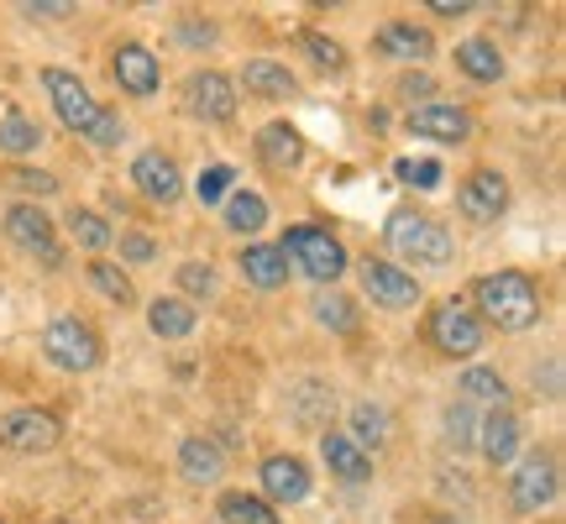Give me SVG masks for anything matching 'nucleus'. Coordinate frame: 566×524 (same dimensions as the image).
<instances>
[{
  "label": "nucleus",
  "instance_id": "obj_7",
  "mask_svg": "<svg viewBox=\"0 0 566 524\" xmlns=\"http://www.w3.org/2000/svg\"><path fill=\"white\" fill-rule=\"evenodd\" d=\"M556 493H562L556 451L535 446L525 457H514V472H509V509H514V514H541V509L556 504Z\"/></svg>",
  "mask_w": 566,
  "mask_h": 524
},
{
  "label": "nucleus",
  "instance_id": "obj_13",
  "mask_svg": "<svg viewBox=\"0 0 566 524\" xmlns=\"http://www.w3.org/2000/svg\"><path fill=\"white\" fill-rule=\"evenodd\" d=\"M405 132L409 137H424V142H441V147H462L472 142L478 122L467 105H451V101H430V105H415L405 116Z\"/></svg>",
  "mask_w": 566,
  "mask_h": 524
},
{
  "label": "nucleus",
  "instance_id": "obj_26",
  "mask_svg": "<svg viewBox=\"0 0 566 524\" xmlns=\"http://www.w3.org/2000/svg\"><path fill=\"white\" fill-rule=\"evenodd\" d=\"M457 69H462L472 84H499L504 80V53H499V42H488V38H467V42H457Z\"/></svg>",
  "mask_w": 566,
  "mask_h": 524
},
{
  "label": "nucleus",
  "instance_id": "obj_11",
  "mask_svg": "<svg viewBox=\"0 0 566 524\" xmlns=\"http://www.w3.org/2000/svg\"><path fill=\"white\" fill-rule=\"evenodd\" d=\"M357 279H363V294L378 304V310H415V304L424 300L420 279L388 258H357Z\"/></svg>",
  "mask_w": 566,
  "mask_h": 524
},
{
  "label": "nucleus",
  "instance_id": "obj_8",
  "mask_svg": "<svg viewBox=\"0 0 566 524\" xmlns=\"http://www.w3.org/2000/svg\"><path fill=\"white\" fill-rule=\"evenodd\" d=\"M6 237H11V247L17 252H27V258H38L48 273L53 268H63V242H59V221L42 210V205L32 200H17V205H6Z\"/></svg>",
  "mask_w": 566,
  "mask_h": 524
},
{
  "label": "nucleus",
  "instance_id": "obj_25",
  "mask_svg": "<svg viewBox=\"0 0 566 524\" xmlns=\"http://www.w3.org/2000/svg\"><path fill=\"white\" fill-rule=\"evenodd\" d=\"M310 315L315 325H325L331 336H357V325H363V304L342 294V289H321L315 300H310Z\"/></svg>",
  "mask_w": 566,
  "mask_h": 524
},
{
  "label": "nucleus",
  "instance_id": "obj_39",
  "mask_svg": "<svg viewBox=\"0 0 566 524\" xmlns=\"http://www.w3.org/2000/svg\"><path fill=\"white\" fill-rule=\"evenodd\" d=\"M0 184H11V189H21V195H32V205L38 200H48V195H59V179L53 174H42V168H6L0 174Z\"/></svg>",
  "mask_w": 566,
  "mask_h": 524
},
{
  "label": "nucleus",
  "instance_id": "obj_9",
  "mask_svg": "<svg viewBox=\"0 0 566 524\" xmlns=\"http://www.w3.org/2000/svg\"><path fill=\"white\" fill-rule=\"evenodd\" d=\"M184 111L205 126H226L237 122V111H242V95H237V80L221 74V69H195L189 80H184Z\"/></svg>",
  "mask_w": 566,
  "mask_h": 524
},
{
  "label": "nucleus",
  "instance_id": "obj_38",
  "mask_svg": "<svg viewBox=\"0 0 566 524\" xmlns=\"http://www.w3.org/2000/svg\"><path fill=\"white\" fill-rule=\"evenodd\" d=\"M216 268L210 262H200V258H189V262H179V300H210L216 294Z\"/></svg>",
  "mask_w": 566,
  "mask_h": 524
},
{
  "label": "nucleus",
  "instance_id": "obj_40",
  "mask_svg": "<svg viewBox=\"0 0 566 524\" xmlns=\"http://www.w3.org/2000/svg\"><path fill=\"white\" fill-rule=\"evenodd\" d=\"M446 441L457 446V451L478 446V415H472V404H451L446 409Z\"/></svg>",
  "mask_w": 566,
  "mask_h": 524
},
{
  "label": "nucleus",
  "instance_id": "obj_42",
  "mask_svg": "<svg viewBox=\"0 0 566 524\" xmlns=\"http://www.w3.org/2000/svg\"><path fill=\"white\" fill-rule=\"evenodd\" d=\"M399 95L409 101V111H415V105H430V95H436V80H430V74H405V80H399Z\"/></svg>",
  "mask_w": 566,
  "mask_h": 524
},
{
  "label": "nucleus",
  "instance_id": "obj_30",
  "mask_svg": "<svg viewBox=\"0 0 566 524\" xmlns=\"http://www.w3.org/2000/svg\"><path fill=\"white\" fill-rule=\"evenodd\" d=\"M289 415H294L304 430H325V425H331V415H336V394L310 378V384L294 388V404H289Z\"/></svg>",
  "mask_w": 566,
  "mask_h": 524
},
{
  "label": "nucleus",
  "instance_id": "obj_45",
  "mask_svg": "<svg viewBox=\"0 0 566 524\" xmlns=\"http://www.w3.org/2000/svg\"><path fill=\"white\" fill-rule=\"evenodd\" d=\"M42 524H74V520H42Z\"/></svg>",
  "mask_w": 566,
  "mask_h": 524
},
{
  "label": "nucleus",
  "instance_id": "obj_16",
  "mask_svg": "<svg viewBox=\"0 0 566 524\" xmlns=\"http://www.w3.org/2000/svg\"><path fill=\"white\" fill-rule=\"evenodd\" d=\"M258 483H263V499L273 509L304 504V499H310V467H304V457H294V451H268L263 467H258Z\"/></svg>",
  "mask_w": 566,
  "mask_h": 524
},
{
  "label": "nucleus",
  "instance_id": "obj_5",
  "mask_svg": "<svg viewBox=\"0 0 566 524\" xmlns=\"http://www.w3.org/2000/svg\"><path fill=\"white\" fill-rule=\"evenodd\" d=\"M424 342L436 346L446 363H472V357L488 346V331H483V321L472 315V304L451 294V300L430 304V315H424Z\"/></svg>",
  "mask_w": 566,
  "mask_h": 524
},
{
  "label": "nucleus",
  "instance_id": "obj_19",
  "mask_svg": "<svg viewBox=\"0 0 566 524\" xmlns=\"http://www.w3.org/2000/svg\"><path fill=\"white\" fill-rule=\"evenodd\" d=\"M373 53H384L394 63H430L436 38H430V27H415V21H384L378 38H373Z\"/></svg>",
  "mask_w": 566,
  "mask_h": 524
},
{
  "label": "nucleus",
  "instance_id": "obj_22",
  "mask_svg": "<svg viewBox=\"0 0 566 524\" xmlns=\"http://www.w3.org/2000/svg\"><path fill=\"white\" fill-rule=\"evenodd\" d=\"M242 90L252 101H294L300 95V74L279 59H252L242 69Z\"/></svg>",
  "mask_w": 566,
  "mask_h": 524
},
{
  "label": "nucleus",
  "instance_id": "obj_21",
  "mask_svg": "<svg viewBox=\"0 0 566 524\" xmlns=\"http://www.w3.org/2000/svg\"><path fill=\"white\" fill-rule=\"evenodd\" d=\"M321 462L331 467V478H342V483H367V478H373V457H367L346 430H321Z\"/></svg>",
  "mask_w": 566,
  "mask_h": 524
},
{
  "label": "nucleus",
  "instance_id": "obj_4",
  "mask_svg": "<svg viewBox=\"0 0 566 524\" xmlns=\"http://www.w3.org/2000/svg\"><path fill=\"white\" fill-rule=\"evenodd\" d=\"M279 252H283V262H289L294 273H304V279L321 283V289H336V279L352 268L346 242L331 231V226H315V221L289 226V231H283V242H279Z\"/></svg>",
  "mask_w": 566,
  "mask_h": 524
},
{
  "label": "nucleus",
  "instance_id": "obj_15",
  "mask_svg": "<svg viewBox=\"0 0 566 524\" xmlns=\"http://www.w3.org/2000/svg\"><path fill=\"white\" fill-rule=\"evenodd\" d=\"M111 80L122 84V95H132V101H153L163 90V63L147 42H116V53H111Z\"/></svg>",
  "mask_w": 566,
  "mask_h": 524
},
{
  "label": "nucleus",
  "instance_id": "obj_34",
  "mask_svg": "<svg viewBox=\"0 0 566 524\" xmlns=\"http://www.w3.org/2000/svg\"><path fill=\"white\" fill-rule=\"evenodd\" d=\"M346 436H352V441L363 446H373V451H384L388 446V409L384 404H357V409H352V430H346Z\"/></svg>",
  "mask_w": 566,
  "mask_h": 524
},
{
  "label": "nucleus",
  "instance_id": "obj_43",
  "mask_svg": "<svg viewBox=\"0 0 566 524\" xmlns=\"http://www.w3.org/2000/svg\"><path fill=\"white\" fill-rule=\"evenodd\" d=\"M21 11H27L32 21H59V17H69L74 6H69V0H27Z\"/></svg>",
  "mask_w": 566,
  "mask_h": 524
},
{
  "label": "nucleus",
  "instance_id": "obj_1",
  "mask_svg": "<svg viewBox=\"0 0 566 524\" xmlns=\"http://www.w3.org/2000/svg\"><path fill=\"white\" fill-rule=\"evenodd\" d=\"M42 90H48V101H53V111H59V122L69 126L74 137H84L90 147H101V153L122 147V137H126L122 111H111V105L95 101L80 74H69V69H42Z\"/></svg>",
  "mask_w": 566,
  "mask_h": 524
},
{
  "label": "nucleus",
  "instance_id": "obj_24",
  "mask_svg": "<svg viewBox=\"0 0 566 524\" xmlns=\"http://www.w3.org/2000/svg\"><path fill=\"white\" fill-rule=\"evenodd\" d=\"M195 325H200V310L189 300H179V294H158L147 304V331L158 342H184V336H195Z\"/></svg>",
  "mask_w": 566,
  "mask_h": 524
},
{
  "label": "nucleus",
  "instance_id": "obj_44",
  "mask_svg": "<svg viewBox=\"0 0 566 524\" xmlns=\"http://www.w3.org/2000/svg\"><path fill=\"white\" fill-rule=\"evenodd\" d=\"M424 11H436V17H446V21H457V17H467V11H478L472 0H430Z\"/></svg>",
  "mask_w": 566,
  "mask_h": 524
},
{
  "label": "nucleus",
  "instance_id": "obj_41",
  "mask_svg": "<svg viewBox=\"0 0 566 524\" xmlns=\"http://www.w3.org/2000/svg\"><path fill=\"white\" fill-rule=\"evenodd\" d=\"M116 242H122V262H158V242L147 231H137V226H126Z\"/></svg>",
  "mask_w": 566,
  "mask_h": 524
},
{
  "label": "nucleus",
  "instance_id": "obj_3",
  "mask_svg": "<svg viewBox=\"0 0 566 524\" xmlns=\"http://www.w3.org/2000/svg\"><path fill=\"white\" fill-rule=\"evenodd\" d=\"M384 242L394 258L420 262V268H451V262H457V237H451L430 210H415V205H394V210H388Z\"/></svg>",
  "mask_w": 566,
  "mask_h": 524
},
{
  "label": "nucleus",
  "instance_id": "obj_36",
  "mask_svg": "<svg viewBox=\"0 0 566 524\" xmlns=\"http://www.w3.org/2000/svg\"><path fill=\"white\" fill-rule=\"evenodd\" d=\"M231 189H237V168H231V163H205L200 179H195V200L200 205H226Z\"/></svg>",
  "mask_w": 566,
  "mask_h": 524
},
{
  "label": "nucleus",
  "instance_id": "obj_37",
  "mask_svg": "<svg viewBox=\"0 0 566 524\" xmlns=\"http://www.w3.org/2000/svg\"><path fill=\"white\" fill-rule=\"evenodd\" d=\"M394 174H399V184H409V189H420V195H430V189H441V179H446L441 158H399V163H394Z\"/></svg>",
  "mask_w": 566,
  "mask_h": 524
},
{
  "label": "nucleus",
  "instance_id": "obj_18",
  "mask_svg": "<svg viewBox=\"0 0 566 524\" xmlns=\"http://www.w3.org/2000/svg\"><path fill=\"white\" fill-rule=\"evenodd\" d=\"M252 147H258V163L273 168V174H294V168L310 158V142H304V132L294 122H268L263 132L252 137Z\"/></svg>",
  "mask_w": 566,
  "mask_h": 524
},
{
  "label": "nucleus",
  "instance_id": "obj_10",
  "mask_svg": "<svg viewBox=\"0 0 566 524\" xmlns=\"http://www.w3.org/2000/svg\"><path fill=\"white\" fill-rule=\"evenodd\" d=\"M59 441H63V420L53 409L27 404V409H6L0 415V446L17 451V457H48Z\"/></svg>",
  "mask_w": 566,
  "mask_h": 524
},
{
  "label": "nucleus",
  "instance_id": "obj_27",
  "mask_svg": "<svg viewBox=\"0 0 566 524\" xmlns=\"http://www.w3.org/2000/svg\"><path fill=\"white\" fill-rule=\"evenodd\" d=\"M221 226L226 231H237V237H258V231L268 226V200L258 195V189H242V184H237L221 205Z\"/></svg>",
  "mask_w": 566,
  "mask_h": 524
},
{
  "label": "nucleus",
  "instance_id": "obj_35",
  "mask_svg": "<svg viewBox=\"0 0 566 524\" xmlns=\"http://www.w3.org/2000/svg\"><path fill=\"white\" fill-rule=\"evenodd\" d=\"M304 48V59L315 63V69H325V74H342L346 69V48L336 38H325V32H315V27H304L300 38H294Z\"/></svg>",
  "mask_w": 566,
  "mask_h": 524
},
{
  "label": "nucleus",
  "instance_id": "obj_23",
  "mask_svg": "<svg viewBox=\"0 0 566 524\" xmlns=\"http://www.w3.org/2000/svg\"><path fill=\"white\" fill-rule=\"evenodd\" d=\"M237 268H242V279L252 283V289H263V294H273V289H283L289 283V262H283L279 242H247L242 252H237Z\"/></svg>",
  "mask_w": 566,
  "mask_h": 524
},
{
  "label": "nucleus",
  "instance_id": "obj_17",
  "mask_svg": "<svg viewBox=\"0 0 566 524\" xmlns=\"http://www.w3.org/2000/svg\"><path fill=\"white\" fill-rule=\"evenodd\" d=\"M520 446H525V425H520V415L509 409V404H499V409H488L483 420H478V451H483L488 467H514V457H520Z\"/></svg>",
  "mask_w": 566,
  "mask_h": 524
},
{
  "label": "nucleus",
  "instance_id": "obj_12",
  "mask_svg": "<svg viewBox=\"0 0 566 524\" xmlns=\"http://www.w3.org/2000/svg\"><path fill=\"white\" fill-rule=\"evenodd\" d=\"M509 200H514V189L499 168H472L462 184H457V210H462L472 226H493L509 216Z\"/></svg>",
  "mask_w": 566,
  "mask_h": 524
},
{
  "label": "nucleus",
  "instance_id": "obj_33",
  "mask_svg": "<svg viewBox=\"0 0 566 524\" xmlns=\"http://www.w3.org/2000/svg\"><path fill=\"white\" fill-rule=\"evenodd\" d=\"M457 388H462V404L467 399H483V404H509V384H504V373L499 367H462V378H457Z\"/></svg>",
  "mask_w": 566,
  "mask_h": 524
},
{
  "label": "nucleus",
  "instance_id": "obj_29",
  "mask_svg": "<svg viewBox=\"0 0 566 524\" xmlns=\"http://www.w3.org/2000/svg\"><path fill=\"white\" fill-rule=\"evenodd\" d=\"M63 231H69V242H80L84 252H95V258L116 242V226L105 221L101 210H90V205H74V210L63 216Z\"/></svg>",
  "mask_w": 566,
  "mask_h": 524
},
{
  "label": "nucleus",
  "instance_id": "obj_2",
  "mask_svg": "<svg viewBox=\"0 0 566 524\" xmlns=\"http://www.w3.org/2000/svg\"><path fill=\"white\" fill-rule=\"evenodd\" d=\"M472 315L483 321V331H530L546 315V300H541V283L520 273V268H499V273H483L472 283Z\"/></svg>",
  "mask_w": 566,
  "mask_h": 524
},
{
  "label": "nucleus",
  "instance_id": "obj_28",
  "mask_svg": "<svg viewBox=\"0 0 566 524\" xmlns=\"http://www.w3.org/2000/svg\"><path fill=\"white\" fill-rule=\"evenodd\" d=\"M216 514L226 524H283L279 509L268 504L263 493H247V488H226L221 499H216Z\"/></svg>",
  "mask_w": 566,
  "mask_h": 524
},
{
  "label": "nucleus",
  "instance_id": "obj_46",
  "mask_svg": "<svg viewBox=\"0 0 566 524\" xmlns=\"http://www.w3.org/2000/svg\"><path fill=\"white\" fill-rule=\"evenodd\" d=\"M0 524H6V520H0Z\"/></svg>",
  "mask_w": 566,
  "mask_h": 524
},
{
  "label": "nucleus",
  "instance_id": "obj_20",
  "mask_svg": "<svg viewBox=\"0 0 566 524\" xmlns=\"http://www.w3.org/2000/svg\"><path fill=\"white\" fill-rule=\"evenodd\" d=\"M179 472H184V483L216 488L226 478L221 441H216V436H184V441H179Z\"/></svg>",
  "mask_w": 566,
  "mask_h": 524
},
{
  "label": "nucleus",
  "instance_id": "obj_32",
  "mask_svg": "<svg viewBox=\"0 0 566 524\" xmlns=\"http://www.w3.org/2000/svg\"><path fill=\"white\" fill-rule=\"evenodd\" d=\"M42 147V126L32 116H21V111H6L0 116V153L6 158H32Z\"/></svg>",
  "mask_w": 566,
  "mask_h": 524
},
{
  "label": "nucleus",
  "instance_id": "obj_14",
  "mask_svg": "<svg viewBox=\"0 0 566 524\" xmlns=\"http://www.w3.org/2000/svg\"><path fill=\"white\" fill-rule=\"evenodd\" d=\"M126 179H132V189H137L147 205H179L184 200V174H179V163H174V153H163V147L137 153L132 168H126Z\"/></svg>",
  "mask_w": 566,
  "mask_h": 524
},
{
  "label": "nucleus",
  "instance_id": "obj_31",
  "mask_svg": "<svg viewBox=\"0 0 566 524\" xmlns=\"http://www.w3.org/2000/svg\"><path fill=\"white\" fill-rule=\"evenodd\" d=\"M84 273H90V283H95V289H101V294H105L111 304H122V310H132V304H137V283L126 279L122 262L90 258V262H84Z\"/></svg>",
  "mask_w": 566,
  "mask_h": 524
},
{
  "label": "nucleus",
  "instance_id": "obj_6",
  "mask_svg": "<svg viewBox=\"0 0 566 524\" xmlns=\"http://www.w3.org/2000/svg\"><path fill=\"white\" fill-rule=\"evenodd\" d=\"M42 357L59 367V373H95V367L105 363V342L101 331L90 321H80V315H59V321H48V331H42Z\"/></svg>",
  "mask_w": 566,
  "mask_h": 524
}]
</instances>
